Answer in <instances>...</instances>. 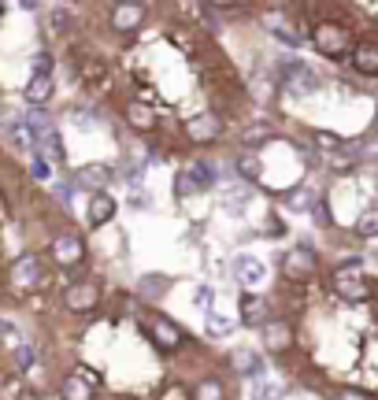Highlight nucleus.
Instances as JSON below:
<instances>
[{"label": "nucleus", "mask_w": 378, "mask_h": 400, "mask_svg": "<svg viewBox=\"0 0 378 400\" xmlns=\"http://www.w3.org/2000/svg\"><path fill=\"white\" fill-rule=\"evenodd\" d=\"M260 338H264V349H271V352H286L289 345H293V322L282 319V315H275V319L260 330Z\"/></svg>", "instance_id": "nucleus-13"}, {"label": "nucleus", "mask_w": 378, "mask_h": 400, "mask_svg": "<svg viewBox=\"0 0 378 400\" xmlns=\"http://www.w3.org/2000/svg\"><path fill=\"white\" fill-rule=\"evenodd\" d=\"M0 130H4V115H0Z\"/></svg>", "instance_id": "nucleus-46"}, {"label": "nucleus", "mask_w": 378, "mask_h": 400, "mask_svg": "<svg viewBox=\"0 0 378 400\" xmlns=\"http://www.w3.org/2000/svg\"><path fill=\"white\" fill-rule=\"evenodd\" d=\"M96 389H101V378H96L89 367H74L60 382V400H93Z\"/></svg>", "instance_id": "nucleus-7"}, {"label": "nucleus", "mask_w": 378, "mask_h": 400, "mask_svg": "<svg viewBox=\"0 0 378 400\" xmlns=\"http://www.w3.org/2000/svg\"><path fill=\"white\" fill-rule=\"evenodd\" d=\"M167 289H171V278L167 275H145L137 293H141V300H164Z\"/></svg>", "instance_id": "nucleus-23"}, {"label": "nucleus", "mask_w": 378, "mask_h": 400, "mask_svg": "<svg viewBox=\"0 0 378 400\" xmlns=\"http://www.w3.org/2000/svg\"><path fill=\"white\" fill-rule=\"evenodd\" d=\"M189 175H193V182H197L200 189H208V186H215L219 171H215V164H212V159H197V164L189 167Z\"/></svg>", "instance_id": "nucleus-29"}, {"label": "nucleus", "mask_w": 378, "mask_h": 400, "mask_svg": "<svg viewBox=\"0 0 378 400\" xmlns=\"http://www.w3.org/2000/svg\"><path fill=\"white\" fill-rule=\"evenodd\" d=\"M311 204H316V200H311L308 189H300V186L282 193V208H286V211H311Z\"/></svg>", "instance_id": "nucleus-28"}, {"label": "nucleus", "mask_w": 378, "mask_h": 400, "mask_svg": "<svg viewBox=\"0 0 378 400\" xmlns=\"http://www.w3.org/2000/svg\"><path fill=\"white\" fill-rule=\"evenodd\" d=\"M282 271H286V278H293L297 286H304V282H311L316 271H319V256L311 252L308 245H300V248H293V252H286Z\"/></svg>", "instance_id": "nucleus-8"}, {"label": "nucleus", "mask_w": 378, "mask_h": 400, "mask_svg": "<svg viewBox=\"0 0 378 400\" xmlns=\"http://www.w3.org/2000/svg\"><path fill=\"white\" fill-rule=\"evenodd\" d=\"M30 67H34V74H52V67H56V60H52V52H34V60H30Z\"/></svg>", "instance_id": "nucleus-39"}, {"label": "nucleus", "mask_w": 378, "mask_h": 400, "mask_svg": "<svg viewBox=\"0 0 378 400\" xmlns=\"http://www.w3.org/2000/svg\"><path fill=\"white\" fill-rule=\"evenodd\" d=\"M212 304H215V289L212 286H197V293H193V308L204 311V319H208L212 311H215Z\"/></svg>", "instance_id": "nucleus-35"}, {"label": "nucleus", "mask_w": 378, "mask_h": 400, "mask_svg": "<svg viewBox=\"0 0 378 400\" xmlns=\"http://www.w3.org/2000/svg\"><path fill=\"white\" fill-rule=\"evenodd\" d=\"M204 322H208V333H215V338H223V333H230L234 330V315H223V311H212V315L208 319H204Z\"/></svg>", "instance_id": "nucleus-34"}, {"label": "nucleus", "mask_w": 378, "mask_h": 400, "mask_svg": "<svg viewBox=\"0 0 378 400\" xmlns=\"http://www.w3.org/2000/svg\"><path fill=\"white\" fill-rule=\"evenodd\" d=\"M0 197H4V189H0Z\"/></svg>", "instance_id": "nucleus-47"}, {"label": "nucleus", "mask_w": 378, "mask_h": 400, "mask_svg": "<svg viewBox=\"0 0 378 400\" xmlns=\"http://www.w3.org/2000/svg\"><path fill=\"white\" fill-rule=\"evenodd\" d=\"M171 189H175V197H178V200H193V197L200 193V186L193 182V175H189V171H178V175H175V182H171Z\"/></svg>", "instance_id": "nucleus-30"}, {"label": "nucleus", "mask_w": 378, "mask_h": 400, "mask_svg": "<svg viewBox=\"0 0 378 400\" xmlns=\"http://www.w3.org/2000/svg\"><path fill=\"white\" fill-rule=\"evenodd\" d=\"M96 304H101V282L85 278V282L63 286V308H67L71 315H85V311H93Z\"/></svg>", "instance_id": "nucleus-6"}, {"label": "nucleus", "mask_w": 378, "mask_h": 400, "mask_svg": "<svg viewBox=\"0 0 378 400\" xmlns=\"http://www.w3.org/2000/svg\"><path fill=\"white\" fill-rule=\"evenodd\" d=\"M115 178V167H108V164H89V167H78L74 171V186H82V189H93V193H108V182Z\"/></svg>", "instance_id": "nucleus-12"}, {"label": "nucleus", "mask_w": 378, "mask_h": 400, "mask_svg": "<svg viewBox=\"0 0 378 400\" xmlns=\"http://www.w3.org/2000/svg\"><path fill=\"white\" fill-rule=\"evenodd\" d=\"M349 63H352L356 74H378V45H375V41L356 45L352 56H349Z\"/></svg>", "instance_id": "nucleus-19"}, {"label": "nucleus", "mask_w": 378, "mask_h": 400, "mask_svg": "<svg viewBox=\"0 0 378 400\" xmlns=\"http://www.w3.org/2000/svg\"><path fill=\"white\" fill-rule=\"evenodd\" d=\"M271 137H275V126L267 123V119H260V123H252V126L245 130V137H241V141H245V153H252L256 145L271 141Z\"/></svg>", "instance_id": "nucleus-24"}, {"label": "nucleus", "mask_w": 378, "mask_h": 400, "mask_svg": "<svg viewBox=\"0 0 378 400\" xmlns=\"http://www.w3.org/2000/svg\"><path fill=\"white\" fill-rule=\"evenodd\" d=\"M141 327L148 333V341H153L156 349H164V352H175V349H182V345H189V338L182 333L178 322H171L167 315H160V311H145Z\"/></svg>", "instance_id": "nucleus-3"}, {"label": "nucleus", "mask_w": 378, "mask_h": 400, "mask_svg": "<svg viewBox=\"0 0 378 400\" xmlns=\"http://www.w3.org/2000/svg\"><path fill=\"white\" fill-rule=\"evenodd\" d=\"M23 123L34 130V134H49V130H56L52 126V115H49V107H26V115H23Z\"/></svg>", "instance_id": "nucleus-25"}, {"label": "nucleus", "mask_w": 378, "mask_h": 400, "mask_svg": "<svg viewBox=\"0 0 378 400\" xmlns=\"http://www.w3.org/2000/svg\"><path fill=\"white\" fill-rule=\"evenodd\" d=\"M264 26L271 30V34H275L278 41H282L286 49H297V45H300V34L293 30V23H286V19H278V15H267V19H264Z\"/></svg>", "instance_id": "nucleus-22"}, {"label": "nucleus", "mask_w": 378, "mask_h": 400, "mask_svg": "<svg viewBox=\"0 0 378 400\" xmlns=\"http://www.w3.org/2000/svg\"><path fill=\"white\" fill-rule=\"evenodd\" d=\"M230 367H234V374H241V378H256V382L264 378V356L256 349H234Z\"/></svg>", "instance_id": "nucleus-17"}, {"label": "nucleus", "mask_w": 378, "mask_h": 400, "mask_svg": "<svg viewBox=\"0 0 378 400\" xmlns=\"http://www.w3.org/2000/svg\"><path fill=\"white\" fill-rule=\"evenodd\" d=\"M130 204H134V208H148V204H153V197H148V189L134 186V189H130Z\"/></svg>", "instance_id": "nucleus-42"}, {"label": "nucleus", "mask_w": 378, "mask_h": 400, "mask_svg": "<svg viewBox=\"0 0 378 400\" xmlns=\"http://www.w3.org/2000/svg\"><path fill=\"white\" fill-rule=\"evenodd\" d=\"M4 385H8V371L0 367V393H4Z\"/></svg>", "instance_id": "nucleus-44"}, {"label": "nucleus", "mask_w": 378, "mask_h": 400, "mask_svg": "<svg viewBox=\"0 0 378 400\" xmlns=\"http://www.w3.org/2000/svg\"><path fill=\"white\" fill-rule=\"evenodd\" d=\"M223 130H226V119H223L219 112H212V107H204V112L189 115L186 123H182V134H186V141H193V145H212V141H219Z\"/></svg>", "instance_id": "nucleus-4"}, {"label": "nucleus", "mask_w": 378, "mask_h": 400, "mask_svg": "<svg viewBox=\"0 0 378 400\" xmlns=\"http://www.w3.org/2000/svg\"><path fill=\"white\" fill-rule=\"evenodd\" d=\"M148 19V8L145 4H112L108 8V23H112L115 34H130Z\"/></svg>", "instance_id": "nucleus-10"}, {"label": "nucleus", "mask_w": 378, "mask_h": 400, "mask_svg": "<svg viewBox=\"0 0 378 400\" xmlns=\"http://www.w3.org/2000/svg\"><path fill=\"white\" fill-rule=\"evenodd\" d=\"M37 156L49 159L52 167H67V148H63V134H60V130H49V134L37 137Z\"/></svg>", "instance_id": "nucleus-18"}, {"label": "nucleus", "mask_w": 378, "mask_h": 400, "mask_svg": "<svg viewBox=\"0 0 378 400\" xmlns=\"http://www.w3.org/2000/svg\"><path fill=\"white\" fill-rule=\"evenodd\" d=\"M30 178H34V182H49L52 178V164H49V159H41L37 153L30 156Z\"/></svg>", "instance_id": "nucleus-37"}, {"label": "nucleus", "mask_w": 378, "mask_h": 400, "mask_svg": "<svg viewBox=\"0 0 378 400\" xmlns=\"http://www.w3.org/2000/svg\"><path fill=\"white\" fill-rule=\"evenodd\" d=\"M334 400H371V397L360 393V389H338V393H334Z\"/></svg>", "instance_id": "nucleus-43"}, {"label": "nucleus", "mask_w": 378, "mask_h": 400, "mask_svg": "<svg viewBox=\"0 0 378 400\" xmlns=\"http://www.w3.org/2000/svg\"><path fill=\"white\" fill-rule=\"evenodd\" d=\"M52 197L60 200V208H63V211H71V200H74V182H67V178H60L56 186H52Z\"/></svg>", "instance_id": "nucleus-36"}, {"label": "nucleus", "mask_w": 378, "mask_h": 400, "mask_svg": "<svg viewBox=\"0 0 378 400\" xmlns=\"http://www.w3.org/2000/svg\"><path fill=\"white\" fill-rule=\"evenodd\" d=\"M356 234L360 237H378V204H371V208L356 219Z\"/></svg>", "instance_id": "nucleus-32"}, {"label": "nucleus", "mask_w": 378, "mask_h": 400, "mask_svg": "<svg viewBox=\"0 0 378 400\" xmlns=\"http://www.w3.org/2000/svg\"><path fill=\"white\" fill-rule=\"evenodd\" d=\"M311 219H316V226H323V230H330V226H338L334 223V208H330V197H323L311 204Z\"/></svg>", "instance_id": "nucleus-33"}, {"label": "nucleus", "mask_w": 378, "mask_h": 400, "mask_svg": "<svg viewBox=\"0 0 378 400\" xmlns=\"http://www.w3.org/2000/svg\"><path fill=\"white\" fill-rule=\"evenodd\" d=\"M115 219V197L112 193H93L89 197V208H85V223L93 226V230H101Z\"/></svg>", "instance_id": "nucleus-16"}, {"label": "nucleus", "mask_w": 378, "mask_h": 400, "mask_svg": "<svg viewBox=\"0 0 378 400\" xmlns=\"http://www.w3.org/2000/svg\"><path fill=\"white\" fill-rule=\"evenodd\" d=\"M52 93H56V74H30L26 78L23 96H26L30 107H45L52 101Z\"/></svg>", "instance_id": "nucleus-14"}, {"label": "nucleus", "mask_w": 378, "mask_h": 400, "mask_svg": "<svg viewBox=\"0 0 378 400\" xmlns=\"http://www.w3.org/2000/svg\"><path fill=\"white\" fill-rule=\"evenodd\" d=\"M49 259L56 267H63V271H78V267L85 263V241H82V234H74V230H63L52 237V245H49Z\"/></svg>", "instance_id": "nucleus-5"}, {"label": "nucleus", "mask_w": 378, "mask_h": 400, "mask_svg": "<svg viewBox=\"0 0 378 400\" xmlns=\"http://www.w3.org/2000/svg\"><path fill=\"white\" fill-rule=\"evenodd\" d=\"M271 319H275V315H271V304H267L264 297H256V293H245V297H241V322H245V327L264 330Z\"/></svg>", "instance_id": "nucleus-15"}, {"label": "nucleus", "mask_w": 378, "mask_h": 400, "mask_svg": "<svg viewBox=\"0 0 378 400\" xmlns=\"http://www.w3.org/2000/svg\"><path fill=\"white\" fill-rule=\"evenodd\" d=\"M19 400H41V397L34 393V389H26V393H23V397H19Z\"/></svg>", "instance_id": "nucleus-45"}, {"label": "nucleus", "mask_w": 378, "mask_h": 400, "mask_svg": "<svg viewBox=\"0 0 378 400\" xmlns=\"http://www.w3.org/2000/svg\"><path fill=\"white\" fill-rule=\"evenodd\" d=\"M45 259L37 252H23L12 259V267H8V289L19 297L34 293V289H45Z\"/></svg>", "instance_id": "nucleus-2"}, {"label": "nucleus", "mask_w": 378, "mask_h": 400, "mask_svg": "<svg viewBox=\"0 0 378 400\" xmlns=\"http://www.w3.org/2000/svg\"><path fill=\"white\" fill-rule=\"evenodd\" d=\"M12 360H15V371H30V367H34V360H37L34 345H26V341L12 345Z\"/></svg>", "instance_id": "nucleus-31"}, {"label": "nucleus", "mask_w": 378, "mask_h": 400, "mask_svg": "<svg viewBox=\"0 0 378 400\" xmlns=\"http://www.w3.org/2000/svg\"><path fill=\"white\" fill-rule=\"evenodd\" d=\"M123 119L130 123L137 134H156L160 130V115H156V107L141 101V96H134V101H126L123 104Z\"/></svg>", "instance_id": "nucleus-9"}, {"label": "nucleus", "mask_w": 378, "mask_h": 400, "mask_svg": "<svg viewBox=\"0 0 378 400\" xmlns=\"http://www.w3.org/2000/svg\"><path fill=\"white\" fill-rule=\"evenodd\" d=\"M160 400H193V393L182 382H175V385H167L164 393H160Z\"/></svg>", "instance_id": "nucleus-41"}, {"label": "nucleus", "mask_w": 378, "mask_h": 400, "mask_svg": "<svg viewBox=\"0 0 378 400\" xmlns=\"http://www.w3.org/2000/svg\"><path fill=\"white\" fill-rule=\"evenodd\" d=\"M230 271H234V278H237L241 286H264V278H267L264 259H256V256H248V252H241V256L230 259Z\"/></svg>", "instance_id": "nucleus-11"}, {"label": "nucleus", "mask_w": 378, "mask_h": 400, "mask_svg": "<svg viewBox=\"0 0 378 400\" xmlns=\"http://www.w3.org/2000/svg\"><path fill=\"white\" fill-rule=\"evenodd\" d=\"M49 30H52V34H71V30H74V15H71V8H52V12H49Z\"/></svg>", "instance_id": "nucleus-27"}, {"label": "nucleus", "mask_w": 378, "mask_h": 400, "mask_svg": "<svg viewBox=\"0 0 378 400\" xmlns=\"http://www.w3.org/2000/svg\"><path fill=\"white\" fill-rule=\"evenodd\" d=\"M311 45H316L327 60H341V56H352V26L341 23V19H319L311 26Z\"/></svg>", "instance_id": "nucleus-1"}, {"label": "nucleus", "mask_w": 378, "mask_h": 400, "mask_svg": "<svg viewBox=\"0 0 378 400\" xmlns=\"http://www.w3.org/2000/svg\"><path fill=\"white\" fill-rule=\"evenodd\" d=\"M8 141H12L15 153H30V156L37 153V134L23 123V119H15V123L8 126Z\"/></svg>", "instance_id": "nucleus-20"}, {"label": "nucleus", "mask_w": 378, "mask_h": 400, "mask_svg": "<svg viewBox=\"0 0 378 400\" xmlns=\"http://www.w3.org/2000/svg\"><path fill=\"white\" fill-rule=\"evenodd\" d=\"M237 175H241L245 182H264L260 156H256V153H241V156H237Z\"/></svg>", "instance_id": "nucleus-26"}, {"label": "nucleus", "mask_w": 378, "mask_h": 400, "mask_svg": "<svg viewBox=\"0 0 378 400\" xmlns=\"http://www.w3.org/2000/svg\"><path fill=\"white\" fill-rule=\"evenodd\" d=\"M193 400H226V382L219 374H200L193 385Z\"/></svg>", "instance_id": "nucleus-21"}, {"label": "nucleus", "mask_w": 378, "mask_h": 400, "mask_svg": "<svg viewBox=\"0 0 378 400\" xmlns=\"http://www.w3.org/2000/svg\"><path fill=\"white\" fill-rule=\"evenodd\" d=\"M248 397H252V400H282V389H278L275 382H256Z\"/></svg>", "instance_id": "nucleus-38"}, {"label": "nucleus", "mask_w": 378, "mask_h": 400, "mask_svg": "<svg viewBox=\"0 0 378 400\" xmlns=\"http://www.w3.org/2000/svg\"><path fill=\"white\" fill-rule=\"evenodd\" d=\"M245 200H248V193L245 189H226V211H241L245 208Z\"/></svg>", "instance_id": "nucleus-40"}]
</instances>
